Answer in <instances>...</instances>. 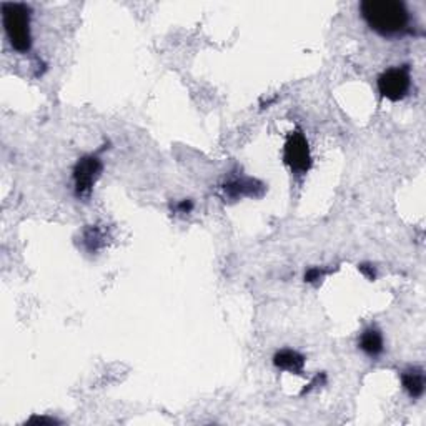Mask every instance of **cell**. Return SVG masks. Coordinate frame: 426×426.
Here are the masks:
<instances>
[{
  "label": "cell",
  "mask_w": 426,
  "mask_h": 426,
  "mask_svg": "<svg viewBox=\"0 0 426 426\" xmlns=\"http://www.w3.org/2000/svg\"><path fill=\"white\" fill-rule=\"evenodd\" d=\"M28 423H37V425H55L57 421L52 420V418H39V416H34L32 418Z\"/></svg>",
  "instance_id": "14"
},
{
  "label": "cell",
  "mask_w": 426,
  "mask_h": 426,
  "mask_svg": "<svg viewBox=\"0 0 426 426\" xmlns=\"http://www.w3.org/2000/svg\"><path fill=\"white\" fill-rule=\"evenodd\" d=\"M177 210L180 213H190L193 210V202L192 200H181L179 205H177Z\"/></svg>",
  "instance_id": "13"
},
{
  "label": "cell",
  "mask_w": 426,
  "mask_h": 426,
  "mask_svg": "<svg viewBox=\"0 0 426 426\" xmlns=\"http://www.w3.org/2000/svg\"><path fill=\"white\" fill-rule=\"evenodd\" d=\"M358 345H360V350H362L365 355H368V357H371V358L380 357L384 350L383 335L380 330H376L371 326V328H366L365 332L362 333Z\"/></svg>",
  "instance_id": "8"
},
{
  "label": "cell",
  "mask_w": 426,
  "mask_h": 426,
  "mask_svg": "<svg viewBox=\"0 0 426 426\" xmlns=\"http://www.w3.org/2000/svg\"><path fill=\"white\" fill-rule=\"evenodd\" d=\"M325 275H326V270H323V268L313 267L305 272V281H307V283H317V281H320Z\"/></svg>",
  "instance_id": "11"
},
{
  "label": "cell",
  "mask_w": 426,
  "mask_h": 426,
  "mask_svg": "<svg viewBox=\"0 0 426 426\" xmlns=\"http://www.w3.org/2000/svg\"><path fill=\"white\" fill-rule=\"evenodd\" d=\"M30 7L19 2L2 3V24L15 52L27 53L32 48Z\"/></svg>",
  "instance_id": "2"
},
{
  "label": "cell",
  "mask_w": 426,
  "mask_h": 426,
  "mask_svg": "<svg viewBox=\"0 0 426 426\" xmlns=\"http://www.w3.org/2000/svg\"><path fill=\"white\" fill-rule=\"evenodd\" d=\"M283 160L296 175H305L312 167V152L307 136L301 130H295L288 135L283 148Z\"/></svg>",
  "instance_id": "3"
},
{
  "label": "cell",
  "mask_w": 426,
  "mask_h": 426,
  "mask_svg": "<svg viewBox=\"0 0 426 426\" xmlns=\"http://www.w3.org/2000/svg\"><path fill=\"white\" fill-rule=\"evenodd\" d=\"M360 14L366 26L383 37H396L409 32V12L398 0H365Z\"/></svg>",
  "instance_id": "1"
},
{
  "label": "cell",
  "mask_w": 426,
  "mask_h": 426,
  "mask_svg": "<svg viewBox=\"0 0 426 426\" xmlns=\"http://www.w3.org/2000/svg\"><path fill=\"white\" fill-rule=\"evenodd\" d=\"M358 270L362 272L363 275H365L366 278L370 280V281H373V280L376 278V268H375L371 263H362V265H358Z\"/></svg>",
  "instance_id": "12"
},
{
  "label": "cell",
  "mask_w": 426,
  "mask_h": 426,
  "mask_svg": "<svg viewBox=\"0 0 426 426\" xmlns=\"http://www.w3.org/2000/svg\"><path fill=\"white\" fill-rule=\"evenodd\" d=\"M103 170L102 160L97 155H85L73 167V192L80 200L90 197L95 181L100 179Z\"/></svg>",
  "instance_id": "4"
},
{
  "label": "cell",
  "mask_w": 426,
  "mask_h": 426,
  "mask_svg": "<svg viewBox=\"0 0 426 426\" xmlns=\"http://www.w3.org/2000/svg\"><path fill=\"white\" fill-rule=\"evenodd\" d=\"M401 383L411 398H421L425 393V373L421 368H408L401 373Z\"/></svg>",
  "instance_id": "9"
},
{
  "label": "cell",
  "mask_w": 426,
  "mask_h": 426,
  "mask_svg": "<svg viewBox=\"0 0 426 426\" xmlns=\"http://www.w3.org/2000/svg\"><path fill=\"white\" fill-rule=\"evenodd\" d=\"M84 245L90 254H95L100 248L105 245V235H103V230L98 229V227H89L84 231Z\"/></svg>",
  "instance_id": "10"
},
{
  "label": "cell",
  "mask_w": 426,
  "mask_h": 426,
  "mask_svg": "<svg viewBox=\"0 0 426 426\" xmlns=\"http://www.w3.org/2000/svg\"><path fill=\"white\" fill-rule=\"evenodd\" d=\"M376 84H378V92L382 94V97L391 102H398L407 97L409 87H411L409 67L408 65H398V67L384 70L378 77Z\"/></svg>",
  "instance_id": "5"
},
{
  "label": "cell",
  "mask_w": 426,
  "mask_h": 426,
  "mask_svg": "<svg viewBox=\"0 0 426 426\" xmlns=\"http://www.w3.org/2000/svg\"><path fill=\"white\" fill-rule=\"evenodd\" d=\"M265 185L254 179H235L223 185V192L230 198L242 197H260L263 193Z\"/></svg>",
  "instance_id": "6"
},
{
  "label": "cell",
  "mask_w": 426,
  "mask_h": 426,
  "mask_svg": "<svg viewBox=\"0 0 426 426\" xmlns=\"http://www.w3.org/2000/svg\"><path fill=\"white\" fill-rule=\"evenodd\" d=\"M273 365L283 371H290V373L300 375L305 366V357L295 350H280L276 351L273 357Z\"/></svg>",
  "instance_id": "7"
}]
</instances>
